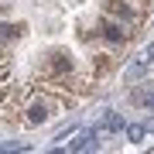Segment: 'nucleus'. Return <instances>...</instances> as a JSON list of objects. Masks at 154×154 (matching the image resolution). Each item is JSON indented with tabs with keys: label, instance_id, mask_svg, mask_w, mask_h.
Instances as JSON below:
<instances>
[{
	"label": "nucleus",
	"instance_id": "nucleus-1",
	"mask_svg": "<svg viewBox=\"0 0 154 154\" xmlns=\"http://www.w3.org/2000/svg\"><path fill=\"white\" fill-rule=\"evenodd\" d=\"M103 127H106V130H120V127H123V123H120V120H116V116H106V120H103Z\"/></svg>",
	"mask_w": 154,
	"mask_h": 154
},
{
	"label": "nucleus",
	"instance_id": "nucleus-2",
	"mask_svg": "<svg viewBox=\"0 0 154 154\" xmlns=\"http://www.w3.org/2000/svg\"><path fill=\"white\" fill-rule=\"evenodd\" d=\"M127 134H130V140H144V127H130Z\"/></svg>",
	"mask_w": 154,
	"mask_h": 154
},
{
	"label": "nucleus",
	"instance_id": "nucleus-3",
	"mask_svg": "<svg viewBox=\"0 0 154 154\" xmlns=\"http://www.w3.org/2000/svg\"><path fill=\"white\" fill-rule=\"evenodd\" d=\"M147 58H154V45H151V51H147Z\"/></svg>",
	"mask_w": 154,
	"mask_h": 154
}]
</instances>
